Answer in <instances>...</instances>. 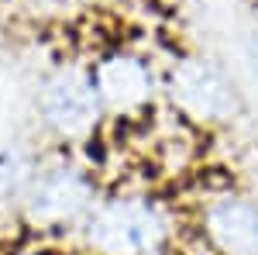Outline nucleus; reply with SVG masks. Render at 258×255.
Here are the masks:
<instances>
[{
    "label": "nucleus",
    "instance_id": "nucleus-1",
    "mask_svg": "<svg viewBox=\"0 0 258 255\" xmlns=\"http://www.w3.org/2000/svg\"><path fill=\"white\" fill-rule=\"evenodd\" d=\"M179 235L176 200L152 186H107L69 245L90 255H179Z\"/></svg>",
    "mask_w": 258,
    "mask_h": 255
},
{
    "label": "nucleus",
    "instance_id": "nucleus-2",
    "mask_svg": "<svg viewBox=\"0 0 258 255\" xmlns=\"http://www.w3.org/2000/svg\"><path fill=\"white\" fill-rule=\"evenodd\" d=\"M103 193L107 183L90 159L52 145L41 156L35 176L21 196L14 221L21 224V231H28V238L73 241V235L80 231V224Z\"/></svg>",
    "mask_w": 258,
    "mask_h": 255
},
{
    "label": "nucleus",
    "instance_id": "nucleus-3",
    "mask_svg": "<svg viewBox=\"0 0 258 255\" xmlns=\"http://www.w3.org/2000/svg\"><path fill=\"white\" fill-rule=\"evenodd\" d=\"M90 79L107 114V131H148L165 114L162 59L127 38H110L86 52Z\"/></svg>",
    "mask_w": 258,
    "mask_h": 255
},
{
    "label": "nucleus",
    "instance_id": "nucleus-4",
    "mask_svg": "<svg viewBox=\"0 0 258 255\" xmlns=\"http://www.w3.org/2000/svg\"><path fill=\"white\" fill-rule=\"evenodd\" d=\"M162 104L169 118L200 138L224 135L244 118L234 76L200 48H176L162 59Z\"/></svg>",
    "mask_w": 258,
    "mask_h": 255
},
{
    "label": "nucleus",
    "instance_id": "nucleus-5",
    "mask_svg": "<svg viewBox=\"0 0 258 255\" xmlns=\"http://www.w3.org/2000/svg\"><path fill=\"white\" fill-rule=\"evenodd\" d=\"M35 114L55 148L83 156L86 145H97L103 138L107 114L93 90L86 56H66L41 73L35 90Z\"/></svg>",
    "mask_w": 258,
    "mask_h": 255
},
{
    "label": "nucleus",
    "instance_id": "nucleus-6",
    "mask_svg": "<svg viewBox=\"0 0 258 255\" xmlns=\"http://www.w3.org/2000/svg\"><path fill=\"white\" fill-rule=\"evenodd\" d=\"M182 224L207 255H258V190L214 183L189 203Z\"/></svg>",
    "mask_w": 258,
    "mask_h": 255
},
{
    "label": "nucleus",
    "instance_id": "nucleus-7",
    "mask_svg": "<svg viewBox=\"0 0 258 255\" xmlns=\"http://www.w3.org/2000/svg\"><path fill=\"white\" fill-rule=\"evenodd\" d=\"M41 156L45 152L38 145H31L21 135L0 141V211H11V214L18 211L21 196H24L28 183L35 176Z\"/></svg>",
    "mask_w": 258,
    "mask_h": 255
},
{
    "label": "nucleus",
    "instance_id": "nucleus-8",
    "mask_svg": "<svg viewBox=\"0 0 258 255\" xmlns=\"http://www.w3.org/2000/svg\"><path fill=\"white\" fill-rule=\"evenodd\" d=\"M244 59L251 66V73L258 76V4L251 7V18H248V28H244Z\"/></svg>",
    "mask_w": 258,
    "mask_h": 255
},
{
    "label": "nucleus",
    "instance_id": "nucleus-9",
    "mask_svg": "<svg viewBox=\"0 0 258 255\" xmlns=\"http://www.w3.org/2000/svg\"><path fill=\"white\" fill-rule=\"evenodd\" d=\"M24 4H52V0H24Z\"/></svg>",
    "mask_w": 258,
    "mask_h": 255
},
{
    "label": "nucleus",
    "instance_id": "nucleus-10",
    "mask_svg": "<svg viewBox=\"0 0 258 255\" xmlns=\"http://www.w3.org/2000/svg\"><path fill=\"white\" fill-rule=\"evenodd\" d=\"M69 255H90V252H80V248H73V252H69Z\"/></svg>",
    "mask_w": 258,
    "mask_h": 255
}]
</instances>
